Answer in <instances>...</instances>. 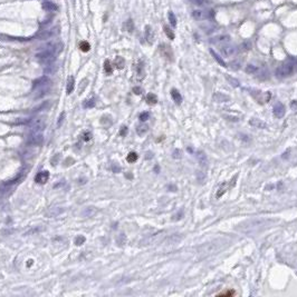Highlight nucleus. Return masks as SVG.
<instances>
[{"label":"nucleus","instance_id":"26","mask_svg":"<svg viewBox=\"0 0 297 297\" xmlns=\"http://www.w3.org/2000/svg\"><path fill=\"white\" fill-rule=\"evenodd\" d=\"M80 49L83 51V52H87V51L91 49L90 43L87 42V41H82V42L80 43Z\"/></svg>","mask_w":297,"mask_h":297},{"label":"nucleus","instance_id":"39","mask_svg":"<svg viewBox=\"0 0 297 297\" xmlns=\"http://www.w3.org/2000/svg\"><path fill=\"white\" fill-rule=\"evenodd\" d=\"M197 179L200 183H203L206 179V174L202 173V171H197Z\"/></svg>","mask_w":297,"mask_h":297},{"label":"nucleus","instance_id":"16","mask_svg":"<svg viewBox=\"0 0 297 297\" xmlns=\"http://www.w3.org/2000/svg\"><path fill=\"white\" fill-rule=\"evenodd\" d=\"M171 97L173 99V101L177 105H181L182 102V96L177 89H172L171 90Z\"/></svg>","mask_w":297,"mask_h":297},{"label":"nucleus","instance_id":"51","mask_svg":"<svg viewBox=\"0 0 297 297\" xmlns=\"http://www.w3.org/2000/svg\"><path fill=\"white\" fill-rule=\"evenodd\" d=\"M154 170H155V171H159V167H158V166H156V167L154 168Z\"/></svg>","mask_w":297,"mask_h":297},{"label":"nucleus","instance_id":"13","mask_svg":"<svg viewBox=\"0 0 297 297\" xmlns=\"http://www.w3.org/2000/svg\"><path fill=\"white\" fill-rule=\"evenodd\" d=\"M249 124L255 128H267V124L265 121L260 119H257V118H253V119L249 120Z\"/></svg>","mask_w":297,"mask_h":297},{"label":"nucleus","instance_id":"30","mask_svg":"<svg viewBox=\"0 0 297 297\" xmlns=\"http://www.w3.org/2000/svg\"><path fill=\"white\" fill-rule=\"evenodd\" d=\"M168 16H169V21H170V23H171V26L172 27H175V26H177V19H175L174 13L172 12V11H169Z\"/></svg>","mask_w":297,"mask_h":297},{"label":"nucleus","instance_id":"33","mask_svg":"<svg viewBox=\"0 0 297 297\" xmlns=\"http://www.w3.org/2000/svg\"><path fill=\"white\" fill-rule=\"evenodd\" d=\"M95 106V99L92 98L90 100H86L84 102V108H93Z\"/></svg>","mask_w":297,"mask_h":297},{"label":"nucleus","instance_id":"37","mask_svg":"<svg viewBox=\"0 0 297 297\" xmlns=\"http://www.w3.org/2000/svg\"><path fill=\"white\" fill-rule=\"evenodd\" d=\"M125 241H126L125 235H124V234H121L120 236L117 237V244L120 245V246H122V245L125 244Z\"/></svg>","mask_w":297,"mask_h":297},{"label":"nucleus","instance_id":"48","mask_svg":"<svg viewBox=\"0 0 297 297\" xmlns=\"http://www.w3.org/2000/svg\"><path fill=\"white\" fill-rule=\"evenodd\" d=\"M146 155H148V156H146V159H150V158H152V152H148Z\"/></svg>","mask_w":297,"mask_h":297},{"label":"nucleus","instance_id":"31","mask_svg":"<svg viewBox=\"0 0 297 297\" xmlns=\"http://www.w3.org/2000/svg\"><path fill=\"white\" fill-rule=\"evenodd\" d=\"M104 69H105L106 74H108V75H111L113 72V68H112V66H111L110 60H105V62H104Z\"/></svg>","mask_w":297,"mask_h":297},{"label":"nucleus","instance_id":"10","mask_svg":"<svg viewBox=\"0 0 297 297\" xmlns=\"http://www.w3.org/2000/svg\"><path fill=\"white\" fill-rule=\"evenodd\" d=\"M48 178H49L48 171H46V170H45V171H39L36 177H35V181H36L37 184H45L48 181Z\"/></svg>","mask_w":297,"mask_h":297},{"label":"nucleus","instance_id":"23","mask_svg":"<svg viewBox=\"0 0 297 297\" xmlns=\"http://www.w3.org/2000/svg\"><path fill=\"white\" fill-rule=\"evenodd\" d=\"M43 8L45 9V10H56L57 6L54 5L53 2H49V1H47V2L43 3Z\"/></svg>","mask_w":297,"mask_h":297},{"label":"nucleus","instance_id":"45","mask_svg":"<svg viewBox=\"0 0 297 297\" xmlns=\"http://www.w3.org/2000/svg\"><path fill=\"white\" fill-rule=\"evenodd\" d=\"M249 48H250V45H249L248 42H247V43H242V49H243V50H248Z\"/></svg>","mask_w":297,"mask_h":297},{"label":"nucleus","instance_id":"18","mask_svg":"<svg viewBox=\"0 0 297 297\" xmlns=\"http://www.w3.org/2000/svg\"><path fill=\"white\" fill-rule=\"evenodd\" d=\"M136 75H138V79H142L144 77V75H145V72H144V66L142 61H140L138 64V66H136Z\"/></svg>","mask_w":297,"mask_h":297},{"label":"nucleus","instance_id":"47","mask_svg":"<svg viewBox=\"0 0 297 297\" xmlns=\"http://www.w3.org/2000/svg\"><path fill=\"white\" fill-rule=\"evenodd\" d=\"M64 116H65V114H63V115H62V116H60V117H59V120H58V124H57V125H58V127H59V126H60V122H62V121H63V118H64Z\"/></svg>","mask_w":297,"mask_h":297},{"label":"nucleus","instance_id":"29","mask_svg":"<svg viewBox=\"0 0 297 297\" xmlns=\"http://www.w3.org/2000/svg\"><path fill=\"white\" fill-rule=\"evenodd\" d=\"M257 71H258V68H257L256 66H254V65H247L246 67L247 74H256Z\"/></svg>","mask_w":297,"mask_h":297},{"label":"nucleus","instance_id":"3","mask_svg":"<svg viewBox=\"0 0 297 297\" xmlns=\"http://www.w3.org/2000/svg\"><path fill=\"white\" fill-rule=\"evenodd\" d=\"M37 59L39 60V62L41 64H51L55 59V51L54 48L53 49H46V50L41 51V52L37 53Z\"/></svg>","mask_w":297,"mask_h":297},{"label":"nucleus","instance_id":"36","mask_svg":"<svg viewBox=\"0 0 297 297\" xmlns=\"http://www.w3.org/2000/svg\"><path fill=\"white\" fill-rule=\"evenodd\" d=\"M226 78L228 79V82L231 84V86H233V87H238L239 86V82L237 80V79H233L232 77H230V76H226Z\"/></svg>","mask_w":297,"mask_h":297},{"label":"nucleus","instance_id":"14","mask_svg":"<svg viewBox=\"0 0 297 297\" xmlns=\"http://www.w3.org/2000/svg\"><path fill=\"white\" fill-rule=\"evenodd\" d=\"M145 39L148 43H153L154 41V31L150 26L145 27Z\"/></svg>","mask_w":297,"mask_h":297},{"label":"nucleus","instance_id":"46","mask_svg":"<svg viewBox=\"0 0 297 297\" xmlns=\"http://www.w3.org/2000/svg\"><path fill=\"white\" fill-rule=\"evenodd\" d=\"M287 157H289V151H286V152H284V154H283V156H282V158H283V159H286Z\"/></svg>","mask_w":297,"mask_h":297},{"label":"nucleus","instance_id":"50","mask_svg":"<svg viewBox=\"0 0 297 297\" xmlns=\"http://www.w3.org/2000/svg\"><path fill=\"white\" fill-rule=\"evenodd\" d=\"M31 264H33V260H31V259H30V260H29V262H28V266H30Z\"/></svg>","mask_w":297,"mask_h":297},{"label":"nucleus","instance_id":"2","mask_svg":"<svg viewBox=\"0 0 297 297\" xmlns=\"http://www.w3.org/2000/svg\"><path fill=\"white\" fill-rule=\"evenodd\" d=\"M294 72V66L290 62H285L283 64L282 66H279L278 68L276 69V75L277 78H286V77L290 76V75Z\"/></svg>","mask_w":297,"mask_h":297},{"label":"nucleus","instance_id":"5","mask_svg":"<svg viewBox=\"0 0 297 297\" xmlns=\"http://www.w3.org/2000/svg\"><path fill=\"white\" fill-rule=\"evenodd\" d=\"M230 41V37L228 35H219L216 36L215 38L210 39V42L213 43V45H218V46H221V45H226Z\"/></svg>","mask_w":297,"mask_h":297},{"label":"nucleus","instance_id":"24","mask_svg":"<svg viewBox=\"0 0 297 297\" xmlns=\"http://www.w3.org/2000/svg\"><path fill=\"white\" fill-rule=\"evenodd\" d=\"M95 213H96V210H95L94 207H90V208L85 209L84 213H83V216H84V217H92Z\"/></svg>","mask_w":297,"mask_h":297},{"label":"nucleus","instance_id":"25","mask_svg":"<svg viewBox=\"0 0 297 297\" xmlns=\"http://www.w3.org/2000/svg\"><path fill=\"white\" fill-rule=\"evenodd\" d=\"M125 65V61L122 57H116L115 58V66L117 67L118 69H122Z\"/></svg>","mask_w":297,"mask_h":297},{"label":"nucleus","instance_id":"27","mask_svg":"<svg viewBox=\"0 0 297 297\" xmlns=\"http://www.w3.org/2000/svg\"><path fill=\"white\" fill-rule=\"evenodd\" d=\"M138 154L136 152H130L128 155V157H126V160H128V163H134V161H136L138 160Z\"/></svg>","mask_w":297,"mask_h":297},{"label":"nucleus","instance_id":"9","mask_svg":"<svg viewBox=\"0 0 297 297\" xmlns=\"http://www.w3.org/2000/svg\"><path fill=\"white\" fill-rule=\"evenodd\" d=\"M221 53H222L223 56L226 57H231L233 56V55H236L237 53V48L233 46H230V45H226V46L221 47L220 49Z\"/></svg>","mask_w":297,"mask_h":297},{"label":"nucleus","instance_id":"19","mask_svg":"<svg viewBox=\"0 0 297 297\" xmlns=\"http://www.w3.org/2000/svg\"><path fill=\"white\" fill-rule=\"evenodd\" d=\"M148 125H145V124L138 125V127H136V132H138V136H143V135H145L146 132H148Z\"/></svg>","mask_w":297,"mask_h":297},{"label":"nucleus","instance_id":"42","mask_svg":"<svg viewBox=\"0 0 297 297\" xmlns=\"http://www.w3.org/2000/svg\"><path fill=\"white\" fill-rule=\"evenodd\" d=\"M126 134H128V127H126V126H123L120 130V135L123 137V136H125Z\"/></svg>","mask_w":297,"mask_h":297},{"label":"nucleus","instance_id":"49","mask_svg":"<svg viewBox=\"0 0 297 297\" xmlns=\"http://www.w3.org/2000/svg\"><path fill=\"white\" fill-rule=\"evenodd\" d=\"M296 106H297V101L296 100H294V101L292 102V108H295Z\"/></svg>","mask_w":297,"mask_h":297},{"label":"nucleus","instance_id":"41","mask_svg":"<svg viewBox=\"0 0 297 297\" xmlns=\"http://www.w3.org/2000/svg\"><path fill=\"white\" fill-rule=\"evenodd\" d=\"M92 138V134L88 131H85L84 134H83V140H85V141H88V140Z\"/></svg>","mask_w":297,"mask_h":297},{"label":"nucleus","instance_id":"22","mask_svg":"<svg viewBox=\"0 0 297 297\" xmlns=\"http://www.w3.org/2000/svg\"><path fill=\"white\" fill-rule=\"evenodd\" d=\"M73 89H74V77H69L68 82H67V89H66L67 94L68 95L72 94Z\"/></svg>","mask_w":297,"mask_h":297},{"label":"nucleus","instance_id":"15","mask_svg":"<svg viewBox=\"0 0 297 297\" xmlns=\"http://www.w3.org/2000/svg\"><path fill=\"white\" fill-rule=\"evenodd\" d=\"M229 99H230V97L227 96V95L225 94H221V92H217V94L213 95V100L217 102H225V101H228Z\"/></svg>","mask_w":297,"mask_h":297},{"label":"nucleus","instance_id":"20","mask_svg":"<svg viewBox=\"0 0 297 297\" xmlns=\"http://www.w3.org/2000/svg\"><path fill=\"white\" fill-rule=\"evenodd\" d=\"M146 101H148V105H155L158 102V97L152 92H150V94L146 95Z\"/></svg>","mask_w":297,"mask_h":297},{"label":"nucleus","instance_id":"28","mask_svg":"<svg viewBox=\"0 0 297 297\" xmlns=\"http://www.w3.org/2000/svg\"><path fill=\"white\" fill-rule=\"evenodd\" d=\"M163 29H164V32H165V35L168 36V38L171 39V40H173L174 39V33L173 31L171 30V29L168 27V26H163Z\"/></svg>","mask_w":297,"mask_h":297},{"label":"nucleus","instance_id":"1","mask_svg":"<svg viewBox=\"0 0 297 297\" xmlns=\"http://www.w3.org/2000/svg\"><path fill=\"white\" fill-rule=\"evenodd\" d=\"M274 223H276V220L266 219V218H257V219H253V220H248L246 221V223L239 225L238 229L243 231V233L251 234V233H255V231H258L266 228V227L270 226V225Z\"/></svg>","mask_w":297,"mask_h":297},{"label":"nucleus","instance_id":"38","mask_svg":"<svg viewBox=\"0 0 297 297\" xmlns=\"http://www.w3.org/2000/svg\"><path fill=\"white\" fill-rule=\"evenodd\" d=\"M172 157L174 159H180L182 157V151L180 149H174V151L172 152Z\"/></svg>","mask_w":297,"mask_h":297},{"label":"nucleus","instance_id":"44","mask_svg":"<svg viewBox=\"0 0 297 297\" xmlns=\"http://www.w3.org/2000/svg\"><path fill=\"white\" fill-rule=\"evenodd\" d=\"M112 169H113V171H115V173H118V171L121 170V168L118 167L117 165H114V166L112 167Z\"/></svg>","mask_w":297,"mask_h":297},{"label":"nucleus","instance_id":"17","mask_svg":"<svg viewBox=\"0 0 297 297\" xmlns=\"http://www.w3.org/2000/svg\"><path fill=\"white\" fill-rule=\"evenodd\" d=\"M210 53H211V56H212L213 58H215V60L217 61L218 64L220 65L221 67H227V64L225 62V60H223V59L221 58V57L219 56V55H218V53L216 52V51L213 50V49H210Z\"/></svg>","mask_w":297,"mask_h":297},{"label":"nucleus","instance_id":"12","mask_svg":"<svg viewBox=\"0 0 297 297\" xmlns=\"http://www.w3.org/2000/svg\"><path fill=\"white\" fill-rule=\"evenodd\" d=\"M197 159H198V163H199V165L201 166V167L206 168L208 166V158H207V155L205 154V151L198 152Z\"/></svg>","mask_w":297,"mask_h":297},{"label":"nucleus","instance_id":"34","mask_svg":"<svg viewBox=\"0 0 297 297\" xmlns=\"http://www.w3.org/2000/svg\"><path fill=\"white\" fill-rule=\"evenodd\" d=\"M87 82H88V80L87 79H83L82 82H81V86H80V89H78V94H83V92H84V89L86 88L87 86Z\"/></svg>","mask_w":297,"mask_h":297},{"label":"nucleus","instance_id":"32","mask_svg":"<svg viewBox=\"0 0 297 297\" xmlns=\"http://www.w3.org/2000/svg\"><path fill=\"white\" fill-rule=\"evenodd\" d=\"M125 29L128 31V32H132V31H133L134 23H133V21H132V19H128V20L125 22Z\"/></svg>","mask_w":297,"mask_h":297},{"label":"nucleus","instance_id":"8","mask_svg":"<svg viewBox=\"0 0 297 297\" xmlns=\"http://www.w3.org/2000/svg\"><path fill=\"white\" fill-rule=\"evenodd\" d=\"M160 51H161V53L167 59H169V60L173 59V52H172V49L170 46H168L165 43H162L161 46H160Z\"/></svg>","mask_w":297,"mask_h":297},{"label":"nucleus","instance_id":"6","mask_svg":"<svg viewBox=\"0 0 297 297\" xmlns=\"http://www.w3.org/2000/svg\"><path fill=\"white\" fill-rule=\"evenodd\" d=\"M273 112H274V116L276 118H283L285 116V114H286V107L282 102H278L273 108Z\"/></svg>","mask_w":297,"mask_h":297},{"label":"nucleus","instance_id":"21","mask_svg":"<svg viewBox=\"0 0 297 297\" xmlns=\"http://www.w3.org/2000/svg\"><path fill=\"white\" fill-rule=\"evenodd\" d=\"M226 189H227V183H222L220 185V187H219V189H218L217 194H216V197L220 198L221 196H222L223 194L226 193Z\"/></svg>","mask_w":297,"mask_h":297},{"label":"nucleus","instance_id":"35","mask_svg":"<svg viewBox=\"0 0 297 297\" xmlns=\"http://www.w3.org/2000/svg\"><path fill=\"white\" fill-rule=\"evenodd\" d=\"M85 240H86V239H85V237L82 236V235H80V236H77L76 238H75V244H76L77 246H80V245L84 244Z\"/></svg>","mask_w":297,"mask_h":297},{"label":"nucleus","instance_id":"4","mask_svg":"<svg viewBox=\"0 0 297 297\" xmlns=\"http://www.w3.org/2000/svg\"><path fill=\"white\" fill-rule=\"evenodd\" d=\"M44 140V136L40 131H33L28 138V142L31 145H40Z\"/></svg>","mask_w":297,"mask_h":297},{"label":"nucleus","instance_id":"7","mask_svg":"<svg viewBox=\"0 0 297 297\" xmlns=\"http://www.w3.org/2000/svg\"><path fill=\"white\" fill-rule=\"evenodd\" d=\"M191 15L195 20H205L209 17L208 11L203 10V9H195V10H192Z\"/></svg>","mask_w":297,"mask_h":297},{"label":"nucleus","instance_id":"43","mask_svg":"<svg viewBox=\"0 0 297 297\" xmlns=\"http://www.w3.org/2000/svg\"><path fill=\"white\" fill-rule=\"evenodd\" d=\"M133 92H134V94H136V95H141L142 94V88H140V87H134Z\"/></svg>","mask_w":297,"mask_h":297},{"label":"nucleus","instance_id":"40","mask_svg":"<svg viewBox=\"0 0 297 297\" xmlns=\"http://www.w3.org/2000/svg\"><path fill=\"white\" fill-rule=\"evenodd\" d=\"M148 118H150V112H148V111H144L140 115V120H141V121H145V120H148Z\"/></svg>","mask_w":297,"mask_h":297},{"label":"nucleus","instance_id":"11","mask_svg":"<svg viewBox=\"0 0 297 297\" xmlns=\"http://www.w3.org/2000/svg\"><path fill=\"white\" fill-rule=\"evenodd\" d=\"M45 128V121H44L41 118H38V119H35L33 121V125H31V129L33 131H40Z\"/></svg>","mask_w":297,"mask_h":297}]
</instances>
